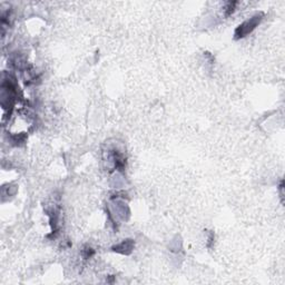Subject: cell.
Masks as SVG:
<instances>
[{"label":"cell","instance_id":"obj_1","mask_svg":"<svg viewBox=\"0 0 285 285\" xmlns=\"http://www.w3.org/2000/svg\"><path fill=\"white\" fill-rule=\"evenodd\" d=\"M261 19H262L261 15H259V16L257 15V16L251 18L249 21L243 23L242 25H239L236 31H235V38L236 39L243 38V37L246 36V35H248L249 33H252L255 29V27H256L257 25L259 24V22H261Z\"/></svg>","mask_w":285,"mask_h":285}]
</instances>
